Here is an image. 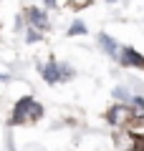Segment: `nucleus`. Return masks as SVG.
Returning <instances> with one entry per match:
<instances>
[{"instance_id": "obj_2", "label": "nucleus", "mask_w": 144, "mask_h": 151, "mask_svg": "<svg viewBox=\"0 0 144 151\" xmlns=\"http://www.w3.org/2000/svg\"><path fill=\"white\" fill-rule=\"evenodd\" d=\"M41 73H43V78H46L48 83H58V81H68L71 76H73V70H71L68 65L58 63V60H48L41 68Z\"/></svg>"}, {"instance_id": "obj_3", "label": "nucleus", "mask_w": 144, "mask_h": 151, "mask_svg": "<svg viewBox=\"0 0 144 151\" xmlns=\"http://www.w3.org/2000/svg\"><path fill=\"white\" fill-rule=\"evenodd\" d=\"M106 119H109V124H114V126H127L129 121H132V111H129L127 103H119V106L109 108Z\"/></svg>"}, {"instance_id": "obj_9", "label": "nucleus", "mask_w": 144, "mask_h": 151, "mask_svg": "<svg viewBox=\"0 0 144 151\" xmlns=\"http://www.w3.org/2000/svg\"><path fill=\"white\" fill-rule=\"evenodd\" d=\"M109 3H116V0H109Z\"/></svg>"}, {"instance_id": "obj_6", "label": "nucleus", "mask_w": 144, "mask_h": 151, "mask_svg": "<svg viewBox=\"0 0 144 151\" xmlns=\"http://www.w3.org/2000/svg\"><path fill=\"white\" fill-rule=\"evenodd\" d=\"M99 43H101V48L106 50V55H111L114 60H119L121 58V50H124V45H119L114 38H109V35H101L99 38Z\"/></svg>"}, {"instance_id": "obj_8", "label": "nucleus", "mask_w": 144, "mask_h": 151, "mask_svg": "<svg viewBox=\"0 0 144 151\" xmlns=\"http://www.w3.org/2000/svg\"><path fill=\"white\" fill-rule=\"evenodd\" d=\"M43 3H46V5H56V0H43Z\"/></svg>"}, {"instance_id": "obj_1", "label": "nucleus", "mask_w": 144, "mask_h": 151, "mask_svg": "<svg viewBox=\"0 0 144 151\" xmlns=\"http://www.w3.org/2000/svg\"><path fill=\"white\" fill-rule=\"evenodd\" d=\"M43 116V106L36 103L31 96L20 98L13 108V124H25V121H38Z\"/></svg>"}, {"instance_id": "obj_7", "label": "nucleus", "mask_w": 144, "mask_h": 151, "mask_svg": "<svg viewBox=\"0 0 144 151\" xmlns=\"http://www.w3.org/2000/svg\"><path fill=\"white\" fill-rule=\"evenodd\" d=\"M84 30H86L84 23H73V25H71V30H68V35H76V33H84Z\"/></svg>"}, {"instance_id": "obj_5", "label": "nucleus", "mask_w": 144, "mask_h": 151, "mask_svg": "<svg viewBox=\"0 0 144 151\" xmlns=\"http://www.w3.org/2000/svg\"><path fill=\"white\" fill-rule=\"evenodd\" d=\"M25 20H28V25L33 28V30H46L48 28V18H46V13L43 10H36V8H31V10L25 13Z\"/></svg>"}, {"instance_id": "obj_4", "label": "nucleus", "mask_w": 144, "mask_h": 151, "mask_svg": "<svg viewBox=\"0 0 144 151\" xmlns=\"http://www.w3.org/2000/svg\"><path fill=\"white\" fill-rule=\"evenodd\" d=\"M119 63L127 65V68H142V70H144V55H139L134 48H124Z\"/></svg>"}]
</instances>
